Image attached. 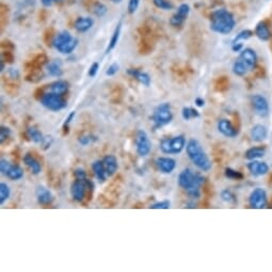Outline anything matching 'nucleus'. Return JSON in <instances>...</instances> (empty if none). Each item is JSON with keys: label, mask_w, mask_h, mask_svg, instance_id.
Returning <instances> with one entry per match:
<instances>
[{"label": "nucleus", "mask_w": 272, "mask_h": 272, "mask_svg": "<svg viewBox=\"0 0 272 272\" xmlns=\"http://www.w3.org/2000/svg\"><path fill=\"white\" fill-rule=\"evenodd\" d=\"M205 183V177L200 173L193 172L191 169H185L178 176L179 187L184 189L192 199H199L201 188Z\"/></svg>", "instance_id": "f257e3e1"}, {"label": "nucleus", "mask_w": 272, "mask_h": 272, "mask_svg": "<svg viewBox=\"0 0 272 272\" xmlns=\"http://www.w3.org/2000/svg\"><path fill=\"white\" fill-rule=\"evenodd\" d=\"M236 26V19L230 11L221 8L214 11L210 15L209 27L216 34H230Z\"/></svg>", "instance_id": "f03ea898"}, {"label": "nucleus", "mask_w": 272, "mask_h": 272, "mask_svg": "<svg viewBox=\"0 0 272 272\" xmlns=\"http://www.w3.org/2000/svg\"><path fill=\"white\" fill-rule=\"evenodd\" d=\"M186 152L194 166L199 168L201 171L208 172L211 169V161L209 159L208 155L206 154L203 146L197 139H190L186 145Z\"/></svg>", "instance_id": "7ed1b4c3"}, {"label": "nucleus", "mask_w": 272, "mask_h": 272, "mask_svg": "<svg viewBox=\"0 0 272 272\" xmlns=\"http://www.w3.org/2000/svg\"><path fill=\"white\" fill-rule=\"evenodd\" d=\"M257 56L252 48H244L239 53L236 61L233 64V73L239 77L247 75L256 67Z\"/></svg>", "instance_id": "20e7f679"}, {"label": "nucleus", "mask_w": 272, "mask_h": 272, "mask_svg": "<svg viewBox=\"0 0 272 272\" xmlns=\"http://www.w3.org/2000/svg\"><path fill=\"white\" fill-rule=\"evenodd\" d=\"M51 46L60 53L70 54L78 46V40L70 34L69 31L63 30L53 37Z\"/></svg>", "instance_id": "39448f33"}, {"label": "nucleus", "mask_w": 272, "mask_h": 272, "mask_svg": "<svg viewBox=\"0 0 272 272\" xmlns=\"http://www.w3.org/2000/svg\"><path fill=\"white\" fill-rule=\"evenodd\" d=\"M151 119L154 123V129H158L170 124L173 121L171 105L169 102H162L159 106H157L152 114Z\"/></svg>", "instance_id": "423d86ee"}, {"label": "nucleus", "mask_w": 272, "mask_h": 272, "mask_svg": "<svg viewBox=\"0 0 272 272\" xmlns=\"http://www.w3.org/2000/svg\"><path fill=\"white\" fill-rule=\"evenodd\" d=\"M94 191V184L91 181H89L88 178L85 179H77L73 182L72 186H70V194H72V198L76 202H84V200L85 199L86 193H89L90 195L93 194Z\"/></svg>", "instance_id": "0eeeda50"}, {"label": "nucleus", "mask_w": 272, "mask_h": 272, "mask_svg": "<svg viewBox=\"0 0 272 272\" xmlns=\"http://www.w3.org/2000/svg\"><path fill=\"white\" fill-rule=\"evenodd\" d=\"M186 146L185 136H176L172 138H165L160 141L159 148L163 154H179Z\"/></svg>", "instance_id": "6e6552de"}, {"label": "nucleus", "mask_w": 272, "mask_h": 272, "mask_svg": "<svg viewBox=\"0 0 272 272\" xmlns=\"http://www.w3.org/2000/svg\"><path fill=\"white\" fill-rule=\"evenodd\" d=\"M40 102L46 109L53 112L62 110V109H64L68 106V102L65 100L64 95H59L56 93H52V92L50 91L45 92L44 95H43L42 99L40 100Z\"/></svg>", "instance_id": "1a4fd4ad"}, {"label": "nucleus", "mask_w": 272, "mask_h": 272, "mask_svg": "<svg viewBox=\"0 0 272 272\" xmlns=\"http://www.w3.org/2000/svg\"><path fill=\"white\" fill-rule=\"evenodd\" d=\"M135 144H136V151H137V153L140 156L145 157L151 153L152 142H151L148 134H146L144 130H142V129L138 130L137 135H136Z\"/></svg>", "instance_id": "9d476101"}, {"label": "nucleus", "mask_w": 272, "mask_h": 272, "mask_svg": "<svg viewBox=\"0 0 272 272\" xmlns=\"http://www.w3.org/2000/svg\"><path fill=\"white\" fill-rule=\"evenodd\" d=\"M0 171L4 176L12 179V181H19L24 177V170L18 165H11L7 159L0 160Z\"/></svg>", "instance_id": "9b49d317"}, {"label": "nucleus", "mask_w": 272, "mask_h": 272, "mask_svg": "<svg viewBox=\"0 0 272 272\" xmlns=\"http://www.w3.org/2000/svg\"><path fill=\"white\" fill-rule=\"evenodd\" d=\"M190 13V7L188 3H182L177 8L176 12L172 15V17L170 19V25L173 28H178L181 29L184 26V24L186 23V20L188 18Z\"/></svg>", "instance_id": "f8f14e48"}, {"label": "nucleus", "mask_w": 272, "mask_h": 272, "mask_svg": "<svg viewBox=\"0 0 272 272\" xmlns=\"http://www.w3.org/2000/svg\"><path fill=\"white\" fill-rule=\"evenodd\" d=\"M249 203L252 208L262 209L267 204V193L263 188H256L250 194Z\"/></svg>", "instance_id": "ddd939ff"}, {"label": "nucleus", "mask_w": 272, "mask_h": 272, "mask_svg": "<svg viewBox=\"0 0 272 272\" xmlns=\"http://www.w3.org/2000/svg\"><path fill=\"white\" fill-rule=\"evenodd\" d=\"M252 106L255 110V113L260 118H266L269 114V104L267 100L263 95H253L251 97Z\"/></svg>", "instance_id": "4468645a"}, {"label": "nucleus", "mask_w": 272, "mask_h": 272, "mask_svg": "<svg viewBox=\"0 0 272 272\" xmlns=\"http://www.w3.org/2000/svg\"><path fill=\"white\" fill-rule=\"evenodd\" d=\"M218 130L226 138H235L238 136V129L227 119H222L218 122Z\"/></svg>", "instance_id": "2eb2a0df"}, {"label": "nucleus", "mask_w": 272, "mask_h": 272, "mask_svg": "<svg viewBox=\"0 0 272 272\" xmlns=\"http://www.w3.org/2000/svg\"><path fill=\"white\" fill-rule=\"evenodd\" d=\"M155 163L158 170L163 174H171L176 168L175 159L170 158V157H159L156 159Z\"/></svg>", "instance_id": "dca6fc26"}, {"label": "nucleus", "mask_w": 272, "mask_h": 272, "mask_svg": "<svg viewBox=\"0 0 272 272\" xmlns=\"http://www.w3.org/2000/svg\"><path fill=\"white\" fill-rule=\"evenodd\" d=\"M94 26V19L89 16H80L77 19L75 20L74 27L75 29L79 34H85L89 30L92 29V27Z\"/></svg>", "instance_id": "f3484780"}, {"label": "nucleus", "mask_w": 272, "mask_h": 272, "mask_svg": "<svg viewBox=\"0 0 272 272\" xmlns=\"http://www.w3.org/2000/svg\"><path fill=\"white\" fill-rule=\"evenodd\" d=\"M248 169L250 173L254 176H263L267 174L269 171V167L266 162L251 160V162L248 163Z\"/></svg>", "instance_id": "a211bd4d"}, {"label": "nucleus", "mask_w": 272, "mask_h": 272, "mask_svg": "<svg viewBox=\"0 0 272 272\" xmlns=\"http://www.w3.org/2000/svg\"><path fill=\"white\" fill-rule=\"evenodd\" d=\"M127 74L130 76V77H133L144 86H150L151 76L148 73L142 72V70H140L138 68H128Z\"/></svg>", "instance_id": "6ab92c4d"}, {"label": "nucleus", "mask_w": 272, "mask_h": 272, "mask_svg": "<svg viewBox=\"0 0 272 272\" xmlns=\"http://www.w3.org/2000/svg\"><path fill=\"white\" fill-rule=\"evenodd\" d=\"M36 200L37 202H39V204L43 206H48L53 202L54 198L50 190L44 187H40L36 190Z\"/></svg>", "instance_id": "aec40b11"}, {"label": "nucleus", "mask_w": 272, "mask_h": 272, "mask_svg": "<svg viewBox=\"0 0 272 272\" xmlns=\"http://www.w3.org/2000/svg\"><path fill=\"white\" fill-rule=\"evenodd\" d=\"M24 162H25V165L28 167L31 172L34 174V175H37V174H40L41 171H42V166H41V163L40 161L37 160L35 157L32 155L31 153H27L25 154L24 156Z\"/></svg>", "instance_id": "412c9836"}, {"label": "nucleus", "mask_w": 272, "mask_h": 272, "mask_svg": "<svg viewBox=\"0 0 272 272\" xmlns=\"http://www.w3.org/2000/svg\"><path fill=\"white\" fill-rule=\"evenodd\" d=\"M102 162H104V166L106 169V173L108 177L113 176L116 172L118 171V159L116 158V156L113 155H106L102 159Z\"/></svg>", "instance_id": "4be33fe9"}, {"label": "nucleus", "mask_w": 272, "mask_h": 272, "mask_svg": "<svg viewBox=\"0 0 272 272\" xmlns=\"http://www.w3.org/2000/svg\"><path fill=\"white\" fill-rule=\"evenodd\" d=\"M48 89H50V92H52V93H56L59 95H65L68 94V92L69 90V84L65 80H57L48 85Z\"/></svg>", "instance_id": "5701e85b"}, {"label": "nucleus", "mask_w": 272, "mask_h": 272, "mask_svg": "<svg viewBox=\"0 0 272 272\" xmlns=\"http://www.w3.org/2000/svg\"><path fill=\"white\" fill-rule=\"evenodd\" d=\"M255 35H256L260 41L270 40L271 31L266 21H259L256 25V27H255Z\"/></svg>", "instance_id": "b1692460"}, {"label": "nucleus", "mask_w": 272, "mask_h": 272, "mask_svg": "<svg viewBox=\"0 0 272 272\" xmlns=\"http://www.w3.org/2000/svg\"><path fill=\"white\" fill-rule=\"evenodd\" d=\"M92 170L94 172V175L97 178V181L100 183H105L106 179L108 177L106 173V169L104 166V162L102 160H96L92 165Z\"/></svg>", "instance_id": "393cba45"}, {"label": "nucleus", "mask_w": 272, "mask_h": 272, "mask_svg": "<svg viewBox=\"0 0 272 272\" xmlns=\"http://www.w3.org/2000/svg\"><path fill=\"white\" fill-rule=\"evenodd\" d=\"M268 136V130L262 124H257L251 129V138L255 142H262Z\"/></svg>", "instance_id": "a878e982"}, {"label": "nucleus", "mask_w": 272, "mask_h": 272, "mask_svg": "<svg viewBox=\"0 0 272 272\" xmlns=\"http://www.w3.org/2000/svg\"><path fill=\"white\" fill-rule=\"evenodd\" d=\"M46 69L48 74L52 76V77H61L63 75L61 60H52V61L48 62L46 65Z\"/></svg>", "instance_id": "bb28decb"}, {"label": "nucleus", "mask_w": 272, "mask_h": 272, "mask_svg": "<svg viewBox=\"0 0 272 272\" xmlns=\"http://www.w3.org/2000/svg\"><path fill=\"white\" fill-rule=\"evenodd\" d=\"M121 31H122V21H119V23L117 25L116 29H114L112 36L110 39V42H109V44L106 48V54L110 53L114 50V48L117 47L118 43L119 41V36H121Z\"/></svg>", "instance_id": "cd10ccee"}, {"label": "nucleus", "mask_w": 272, "mask_h": 272, "mask_svg": "<svg viewBox=\"0 0 272 272\" xmlns=\"http://www.w3.org/2000/svg\"><path fill=\"white\" fill-rule=\"evenodd\" d=\"M266 154V149L263 148V146H254V148L249 149L246 154H244V157L249 160H256L262 158Z\"/></svg>", "instance_id": "c85d7f7f"}, {"label": "nucleus", "mask_w": 272, "mask_h": 272, "mask_svg": "<svg viewBox=\"0 0 272 272\" xmlns=\"http://www.w3.org/2000/svg\"><path fill=\"white\" fill-rule=\"evenodd\" d=\"M90 10L94 13V15L97 16V17H102V16H105L108 12L107 5L101 1H96V0L90 2Z\"/></svg>", "instance_id": "c756f323"}, {"label": "nucleus", "mask_w": 272, "mask_h": 272, "mask_svg": "<svg viewBox=\"0 0 272 272\" xmlns=\"http://www.w3.org/2000/svg\"><path fill=\"white\" fill-rule=\"evenodd\" d=\"M27 135H28L30 140H32L34 143L37 144H42L45 140L44 136H43V134L35 126H29L27 128Z\"/></svg>", "instance_id": "7c9ffc66"}, {"label": "nucleus", "mask_w": 272, "mask_h": 272, "mask_svg": "<svg viewBox=\"0 0 272 272\" xmlns=\"http://www.w3.org/2000/svg\"><path fill=\"white\" fill-rule=\"evenodd\" d=\"M182 117L185 121H190L192 119L200 118V112L192 107H184L182 110Z\"/></svg>", "instance_id": "2f4dec72"}, {"label": "nucleus", "mask_w": 272, "mask_h": 272, "mask_svg": "<svg viewBox=\"0 0 272 272\" xmlns=\"http://www.w3.org/2000/svg\"><path fill=\"white\" fill-rule=\"evenodd\" d=\"M221 198H222V200L224 201V202L227 203V204H231V205H235V204H237V198H236V195L234 194L230 189L223 190V191L221 192Z\"/></svg>", "instance_id": "473e14b6"}, {"label": "nucleus", "mask_w": 272, "mask_h": 272, "mask_svg": "<svg viewBox=\"0 0 272 272\" xmlns=\"http://www.w3.org/2000/svg\"><path fill=\"white\" fill-rule=\"evenodd\" d=\"M11 195L10 187L5 183L0 184V204L3 205L9 200Z\"/></svg>", "instance_id": "72a5a7b5"}, {"label": "nucleus", "mask_w": 272, "mask_h": 272, "mask_svg": "<svg viewBox=\"0 0 272 272\" xmlns=\"http://www.w3.org/2000/svg\"><path fill=\"white\" fill-rule=\"evenodd\" d=\"M253 32L251 30H242L235 36V39L233 40L232 44H236V43H242L244 41L249 40L250 37H252Z\"/></svg>", "instance_id": "f704fd0d"}, {"label": "nucleus", "mask_w": 272, "mask_h": 272, "mask_svg": "<svg viewBox=\"0 0 272 272\" xmlns=\"http://www.w3.org/2000/svg\"><path fill=\"white\" fill-rule=\"evenodd\" d=\"M224 174L228 179H232V181H241L243 178V174L241 172L234 170L232 168H226Z\"/></svg>", "instance_id": "c9c22d12"}, {"label": "nucleus", "mask_w": 272, "mask_h": 272, "mask_svg": "<svg viewBox=\"0 0 272 272\" xmlns=\"http://www.w3.org/2000/svg\"><path fill=\"white\" fill-rule=\"evenodd\" d=\"M153 3L156 8L163 11H170L174 8V5L170 0H153Z\"/></svg>", "instance_id": "e433bc0d"}, {"label": "nucleus", "mask_w": 272, "mask_h": 272, "mask_svg": "<svg viewBox=\"0 0 272 272\" xmlns=\"http://www.w3.org/2000/svg\"><path fill=\"white\" fill-rule=\"evenodd\" d=\"M75 117H76V112L72 111V112L68 114V117L65 119V122L63 123V126H62L63 136L68 135V133H69V125H70V123L73 122V119H75Z\"/></svg>", "instance_id": "4c0bfd02"}, {"label": "nucleus", "mask_w": 272, "mask_h": 272, "mask_svg": "<svg viewBox=\"0 0 272 272\" xmlns=\"http://www.w3.org/2000/svg\"><path fill=\"white\" fill-rule=\"evenodd\" d=\"M170 207H171V202L169 200L161 201V202H157L150 206V208L152 209H169Z\"/></svg>", "instance_id": "58836bf2"}, {"label": "nucleus", "mask_w": 272, "mask_h": 272, "mask_svg": "<svg viewBox=\"0 0 272 272\" xmlns=\"http://www.w3.org/2000/svg\"><path fill=\"white\" fill-rule=\"evenodd\" d=\"M11 137V129L7 126L0 127V143L3 144L5 140L10 139Z\"/></svg>", "instance_id": "ea45409f"}, {"label": "nucleus", "mask_w": 272, "mask_h": 272, "mask_svg": "<svg viewBox=\"0 0 272 272\" xmlns=\"http://www.w3.org/2000/svg\"><path fill=\"white\" fill-rule=\"evenodd\" d=\"M228 81L225 77H220L216 83V90L217 91H224L227 89Z\"/></svg>", "instance_id": "a19ab883"}, {"label": "nucleus", "mask_w": 272, "mask_h": 272, "mask_svg": "<svg viewBox=\"0 0 272 272\" xmlns=\"http://www.w3.org/2000/svg\"><path fill=\"white\" fill-rule=\"evenodd\" d=\"M139 5H140V0H129V1H128V7H127L128 13L130 15L135 14L136 12H137Z\"/></svg>", "instance_id": "79ce46f5"}, {"label": "nucleus", "mask_w": 272, "mask_h": 272, "mask_svg": "<svg viewBox=\"0 0 272 272\" xmlns=\"http://www.w3.org/2000/svg\"><path fill=\"white\" fill-rule=\"evenodd\" d=\"M1 60H3L4 62L13 63L14 62L13 51H1Z\"/></svg>", "instance_id": "37998d69"}, {"label": "nucleus", "mask_w": 272, "mask_h": 272, "mask_svg": "<svg viewBox=\"0 0 272 272\" xmlns=\"http://www.w3.org/2000/svg\"><path fill=\"white\" fill-rule=\"evenodd\" d=\"M7 77L10 80H12L13 83H15V81H17L19 79V72L16 68H9Z\"/></svg>", "instance_id": "c03bdc74"}, {"label": "nucleus", "mask_w": 272, "mask_h": 272, "mask_svg": "<svg viewBox=\"0 0 272 272\" xmlns=\"http://www.w3.org/2000/svg\"><path fill=\"white\" fill-rule=\"evenodd\" d=\"M78 141L81 145H88L91 142H93V137L91 135H84L78 138Z\"/></svg>", "instance_id": "a18cd8bd"}, {"label": "nucleus", "mask_w": 272, "mask_h": 272, "mask_svg": "<svg viewBox=\"0 0 272 272\" xmlns=\"http://www.w3.org/2000/svg\"><path fill=\"white\" fill-rule=\"evenodd\" d=\"M119 69V65L118 63H112L110 67H109L106 70V75L107 76H114Z\"/></svg>", "instance_id": "49530a36"}, {"label": "nucleus", "mask_w": 272, "mask_h": 272, "mask_svg": "<svg viewBox=\"0 0 272 272\" xmlns=\"http://www.w3.org/2000/svg\"><path fill=\"white\" fill-rule=\"evenodd\" d=\"M99 69H100V64L99 63L94 62L93 64H92L91 67H90V69H89V76H90V77H95L97 72H99Z\"/></svg>", "instance_id": "de8ad7c7"}, {"label": "nucleus", "mask_w": 272, "mask_h": 272, "mask_svg": "<svg viewBox=\"0 0 272 272\" xmlns=\"http://www.w3.org/2000/svg\"><path fill=\"white\" fill-rule=\"evenodd\" d=\"M74 175L77 179H85L86 178V173L84 169H81V168L76 169L74 172Z\"/></svg>", "instance_id": "09e8293b"}, {"label": "nucleus", "mask_w": 272, "mask_h": 272, "mask_svg": "<svg viewBox=\"0 0 272 272\" xmlns=\"http://www.w3.org/2000/svg\"><path fill=\"white\" fill-rule=\"evenodd\" d=\"M60 1H62V0H41L42 4L44 5V7H46V8H50V7H51L53 3L60 2Z\"/></svg>", "instance_id": "8fccbe9b"}, {"label": "nucleus", "mask_w": 272, "mask_h": 272, "mask_svg": "<svg viewBox=\"0 0 272 272\" xmlns=\"http://www.w3.org/2000/svg\"><path fill=\"white\" fill-rule=\"evenodd\" d=\"M195 105H197L198 107H203L205 105V101L203 99H201V97H198L197 100H195Z\"/></svg>", "instance_id": "3c124183"}, {"label": "nucleus", "mask_w": 272, "mask_h": 272, "mask_svg": "<svg viewBox=\"0 0 272 272\" xmlns=\"http://www.w3.org/2000/svg\"><path fill=\"white\" fill-rule=\"evenodd\" d=\"M109 1H111L114 4H119V3L123 1V0H109Z\"/></svg>", "instance_id": "603ef678"}]
</instances>
